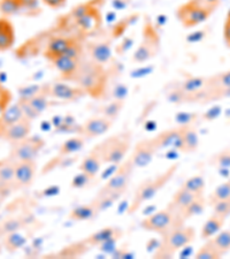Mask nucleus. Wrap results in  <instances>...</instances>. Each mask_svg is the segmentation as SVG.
I'll use <instances>...</instances> for the list:
<instances>
[{
    "label": "nucleus",
    "mask_w": 230,
    "mask_h": 259,
    "mask_svg": "<svg viewBox=\"0 0 230 259\" xmlns=\"http://www.w3.org/2000/svg\"><path fill=\"white\" fill-rule=\"evenodd\" d=\"M72 82L90 97L100 99L106 94L108 84V73L105 66L100 65L90 58L83 57L78 70Z\"/></svg>",
    "instance_id": "obj_1"
},
{
    "label": "nucleus",
    "mask_w": 230,
    "mask_h": 259,
    "mask_svg": "<svg viewBox=\"0 0 230 259\" xmlns=\"http://www.w3.org/2000/svg\"><path fill=\"white\" fill-rule=\"evenodd\" d=\"M178 170V164H174L166 168L164 172L154 175L152 178L144 180L140 186L137 187L135 194L132 196L131 203L128 207V213L132 214L140 210L142 205L150 202L159 194V191L168 185V182L174 178Z\"/></svg>",
    "instance_id": "obj_2"
},
{
    "label": "nucleus",
    "mask_w": 230,
    "mask_h": 259,
    "mask_svg": "<svg viewBox=\"0 0 230 259\" xmlns=\"http://www.w3.org/2000/svg\"><path fill=\"white\" fill-rule=\"evenodd\" d=\"M132 135L130 132L118 133L107 137L94 146V151L98 154L104 165L118 166L124 160L131 149Z\"/></svg>",
    "instance_id": "obj_3"
},
{
    "label": "nucleus",
    "mask_w": 230,
    "mask_h": 259,
    "mask_svg": "<svg viewBox=\"0 0 230 259\" xmlns=\"http://www.w3.org/2000/svg\"><path fill=\"white\" fill-rule=\"evenodd\" d=\"M196 239V229L186 224L171 228L161 236V242L154 253L156 258H173L179 250L189 245Z\"/></svg>",
    "instance_id": "obj_4"
},
{
    "label": "nucleus",
    "mask_w": 230,
    "mask_h": 259,
    "mask_svg": "<svg viewBox=\"0 0 230 259\" xmlns=\"http://www.w3.org/2000/svg\"><path fill=\"white\" fill-rule=\"evenodd\" d=\"M74 28L76 29L77 36L86 37L92 35L102 26V14L100 10L94 5V3L81 4L75 7L68 15Z\"/></svg>",
    "instance_id": "obj_5"
},
{
    "label": "nucleus",
    "mask_w": 230,
    "mask_h": 259,
    "mask_svg": "<svg viewBox=\"0 0 230 259\" xmlns=\"http://www.w3.org/2000/svg\"><path fill=\"white\" fill-rule=\"evenodd\" d=\"M182 224H186V221L181 218L178 212L175 211L170 205H167L162 210L150 214L142 220L141 227L146 232L156 233L162 236L171 228Z\"/></svg>",
    "instance_id": "obj_6"
},
{
    "label": "nucleus",
    "mask_w": 230,
    "mask_h": 259,
    "mask_svg": "<svg viewBox=\"0 0 230 259\" xmlns=\"http://www.w3.org/2000/svg\"><path fill=\"white\" fill-rule=\"evenodd\" d=\"M227 97H230V70L206 77L198 102L203 104L213 103Z\"/></svg>",
    "instance_id": "obj_7"
},
{
    "label": "nucleus",
    "mask_w": 230,
    "mask_h": 259,
    "mask_svg": "<svg viewBox=\"0 0 230 259\" xmlns=\"http://www.w3.org/2000/svg\"><path fill=\"white\" fill-rule=\"evenodd\" d=\"M135 169V166L132 165L131 160L128 157L127 159L118 165V168L115 169V172L107 180L105 185L100 188L98 195H122L128 189L129 185H130Z\"/></svg>",
    "instance_id": "obj_8"
},
{
    "label": "nucleus",
    "mask_w": 230,
    "mask_h": 259,
    "mask_svg": "<svg viewBox=\"0 0 230 259\" xmlns=\"http://www.w3.org/2000/svg\"><path fill=\"white\" fill-rule=\"evenodd\" d=\"M143 38L132 56V61L143 64L156 56L160 49V38L151 22L146 21L143 29Z\"/></svg>",
    "instance_id": "obj_9"
},
{
    "label": "nucleus",
    "mask_w": 230,
    "mask_h": 259,
    "mask_svg": "<svg viewBox=\"0 0 230 259\" xmlns=\"http://www.w3.org/2000/svg\"><path fill=\"white\" fill-rule=\"evenodd\" d=\"M214 11L205 7L199 4L197 0H189L178 7L176 12L177 19L186 28H194L205 22Z\"/></svg>",
    "instance_id": "obj_10"
},
{
    "label": "nucleus",
    "mask_w": 230,
    "mask_h": 259,
    "mask_svg": "<svg viewBox=\"0 0 230 259\" xmlns=\"http://www.w3.org/2000/svg\"><path fill=\"white\" fill-rule=\"evenodd\" d=\"M45 145L44 140L38 136H28L27 139L12 143L8 159L16 161H36Z\"/></svg>",
    "instance_id": "obj_11"
},
{
    "label": "nucleus",
    "mask_w": 230,
    "mask_h": 259,
    "mask_svg": "<svg viewBox=\"0 0 230 259\" xmlns=\"http://www.w3.org/2000/svg\"><path fill=\"white\" fill-rule=\"evenodd\" d=\"M83 54H84V47H83L81 40L68 53L57 58V59H54L51 62L56 67L58 72L61 74V77L64 80L72 82L75 74L78 70L79 65H81L83 57H84Z\"/></svg>",
    "instance_id": "obj_12"
},
{
    "label": "nucleus",
    "mask_w": 230,
    "mask_h": 259,
    "mask_svg": "<svg viewBox=\"0 0 230 259\" xmlns=\"http://www.w3.org/2000/svg\"><path fill=\"white\" fill-rule=\"evenodd\" d=\"M82 40V37L79 36H59L53 35L50 37L45 47L44 57L50 62L53 61L57 58H59L64 54L68 53L78 41Z\"/></svg>",
    "instance_id": "obj_13"
},
{
    "label": "nucleus",
    "mask_w": 230,
    "mask_h": 259,
    "mask_svg": "<svg viewBox=\"0 0 230 259\" xmlns=\"http://www.w3.org/2000/svg\"><path fill=\"white\" fill-rule=\"evenodd\" d=\"M44 91L49 98L66 100V102H76L86 96L81 88L66 84V83L45 84Z\"/></svg>",
    "instance_id": "obj_14"
},
{
    "label": "nucleus",
    "mask_w": 230,
    "mask_h": 259,
    "mask_svg": "<svg viewBox=\"0 0 230 259\" xmlns=\"http://www.w3.org/2000/svg\"><path fill=\"white\" fill-rule=\"evenodd\" d=\"M158 150L154 148L151 139L140 141L133 146L132 151L129 156L135 168H145L151 164Z\"/></svg>",
    "instance_id": "obj_15"
},
{
    "label": "nucleus",
    "mask_w": 230,
    "mask_h": 259,
    "mask_svg": "<svg viewBox=\"0 0 230 259\" xmlns=\"http://www.w3.org/2000/svg\"><path fill=\"white\" fill-rule=\"evenodd\" d=\"M113 124V121L105 118V116H94L89 120H86L84 123L79 127L78 135L84 137L85 140L97 139L103 136L110 131Z\"/></svg>",
    "instance_id": "obj_16"
},
{
    "label": "nucleus",
    "mask_w": 230,
    "mask_h": 259,
    "mask_svg": "<svg viewBox=\"0 0 230 259\" xmlns=\"http://www.w3.org/2000/svg\"><path fill=\"white\" fill-rule=\"evenodd\" d=\"M123 236L122 229L119 227H104L99 231L90 234L89 236L85 237V244L89 248H95V246H102L108 243H114L118 242L121 237Z\"/></svg>",
    "instance_id": "obj_17"
},
{
    "label": "nucleus",
    "mask_w": 230,
    "mask_h": 259,
    "mask_svg": "<svg viewBox=\"0 0 230 259\" xmlns=\"http://www.w3.org/2000/svg\"><path fill=\"white\" fill-rule=\"evenodd\" d=\"M36 172V161H16L14 164V177L12 187L16 189L28 187L35 179Z\"/></svg>",
    "instance_id": "obj_18"
},
{
    "label": "nucleus",
    "mask_w": 230,
    "mask_h": 259,
    "mask_svg": "<svg viewBox=\"0 0 230 259\" xmlns=\"http://www.w3.org/2000/svg\"><path fill=\"white\" fill-rule=\"evenodd\" d=\"M181 134L182 129L181 126L177 128L167 129L161 133H159L157 136L151 139L152 143L158 151L166 149H177L179 143H181Z\"/></svg>",
    "instance_id": "obj_19"
},
{
    "label": "nucleus",
    "mask_w": 230,
    "mask_h": 259,
    "mask_svg": "<svg viewBox=\"0 0 230 259\" xmlns=\"http://www.w3.org/2000/svg\"><path fill=\"white\" fill-rule=\"evenodd\" d=\"M31 133V120L28 118L21 119L18 122L10 126H6L4 129L3 139L10 142V143H15L21 140L27 139L28 136H30Z\"/></svg>",
    "instance_id": "obj_20"
},
{
    "label": "nucleus",
    "mask_w": 230,
    "mask_h": 259,
    "mask_svg": "<svg viewBox=\"0 0 230 259\" xmlns=\"http://www.w3.org/2000/svg\"><path fill=\"white\" fill-rule=\"evenodd\" d=\"M181 143H179L178 150L184 153L195 152L199 146V135L197 131L189 124L181 126Z\"/></svg>",
    "instance_id": "obj_21"
},
{
    "label": "nucleus",
    "mask_w": 230,
    "mask_h": 259,
    "mask_svg": "<svg viewBox=\"0 0 230 259\" xmlns=\"http://www.w3.org/2000/svg\"><path fill=\"white\" fill-rule=\"evenodd\" d=\"M200 196H204V195H197L181 186L179 187V189H177L176 193L174 194L173 198H171L168 205L173 207L175 211H177L179 214L184 208H187L191 203H194L196 199L199 198Z\"/></svg>",
    "instance_id": "obj_22"
},
{
    "label": "nucleus",
    "mask_w": 230,
    "mask_h": 259,
    "mask_svg": "<svg viewBox=\"0 0 230 259\" xmlns=\"http://www.w3.org/2000/svg\"><path fill=\"white\" fill-rule=\"evenodd\" d=\"M103 161L100 159V157L96 153L94 150H90V152L83 158L81 164L78 166L79 172L89 175L90 178L95 179L99 174L100 169H102Z\"/></svg>",
    "instance_id": "obj_23"
},
{
    "label": "nucleus",
    "mask_w": 230,
    "mask_h": 259,
    "mask_svg": "<svg viewBox=\"0 0 230 259\" xmlns=\"http://www.w3.org/2000/svg\"><path fill=\"white\" fill-rule=\"evenodd\" d=\"M87 53H89L90 59L100 65L105 66L112 58V49L110 44L105 43H92L87 47Z\"/></svg>",
    "instance_id": "obj_24"
},
{
    "label": "nucleus",
    "mask_w": 230,
    "mask_h": 259,
    "mask_svg": "<svg viewBox=\"0 0 230 259\" xmlns=\"http://www.w3.org/2000/svg\"><path fill=\"white\" fill-rule=\"evenodd\" d=\"M15 41V30L13 24L7 18H0V52L7 51Z\"/></svg>",
    "instance_id": "obj_25"
},
{
    "label": "nucleus",
    "mask_w": 230,
    "mask_h": 259,
    "mask_svg": "<svg viewBox=\"0 0 230 259\" xmlns=\"http://www.w3.org/2000/svg\"><path fill=\"white\" fill-rule=\"evenodd\" d=\"M225 220L227 219L212 213V215L203 225L202 231H200V237L205 241L212 239L213 236H215L223 228Z\"/></svg>",
    "instance_id": "obj_26"
},
{
    "label": "nucleus",
    "mask_w": 230,
    "mask_h": 259,
    "mask_svg": "<svg viewBox=\"0 0 230 259\" xmlns=\"http://www.w3.org/2000/svg\"><path fill=\"white\" fill-rule=\"evenodd\" d=\"M85 145V139L81 135L73 136L65 141L64 143L61 144L59 149V153H58V158H65L67 156H72L76 152H79L81 150L84 148Z\"/></svg>",
    "instance_id": "obj_27"
},
{
    "label": "nucleus",
    "mask_w": 230,
    "mask_h": 259,
    "mask_svg": "<svg viewBox=\"0 0 230 259\" xmlns=\"http://www.w3.org/2000/svg\"><path fill=\"white\" fill-rule=\"evenodd\" d=\"M98 210L96 205L92 202L82 204L75 208H73L69 213V219L75 221H87L94 219L96 215L98 214Z\"/></svg>",
    "instance_id": "obj_28"
},
{
    "label": "nucleus",
    "mask_w": 230,
    "mask_h": 259,
    "mask_svg": "<svg viewBox=\"0 0 230 259\" xmlns=\"http://www.w3.org/2000/svg\"><path fill=\"white\" fill-rule=\"evenodd\" d=\"M23 118H26L23 113V108L18 102L16 104H10V105L6 107V110L3 112L2 115H0V121H2L4 126L6 127L10 126V124L18 122V121Z\"/></svg>",
    "instance_id": "obj_29"
},
{
    "label": "nucleus",
    "mask_w": 230,
    "mask_h": 259,
    "mask_svg": "<svg viewBox=\"0 0 230 259\" xmlns=\"http://www.w3.org/2000/svg\"><path fill=\"white\" fill-rule=\"evenodd\" d=\"M210 240L212 241L213 245L215 246L217 252L221 254V257H223L224 254L230 251V228L225 229V231L221 229L215 236H213Z\"/></svg>",
    "instance_id": "obj_30"
},
{
    "label": "nucleus",
    "mask_w": 230,
    "mask_h": 259,
    "mask_svg": "<svg viewBox=\"0 0 230 259\" xmlns=\"http://www.w3.org/2000/svg\"><path fill=\"white\" fill-rule=\"evenodd\" d=\"M206 205H207V199L205 197V195L200 196L199 198L196 199L194 203H191L187 208H184V210L179 213V215H181V218L184 221H187L188 219H191L192 217L200 214V213L205 210Z\"/></svg>",
    "instance_id": "obj_31"
},
{
    "label": "nucleus",
    "mask_w": 230,
    "mask_h": 259,
    "mask_svg": "<svg viewBox=\"0 0 230 259\" xmlns=\"http://www.w3.org/2000/svg\"><path fill=\"white\" fill-rule=\"evenodd\" d=\"M23 10V0H0V13L4 18L18 14Z\"/></svg>",
    "instance_id": "obj_32"
},
{
    "label": "nucleus",
    "mask_w": 230,
    "mask_h": 259,
    "mask_svg": "<svg viewBox=\"0 0 230 259\" xmlns=\"http://www.w3.org/2000/svg\"><path fill=\"white\" fill-rule=\"evenodd\" d=\"M26 242H27L26 237L21 235V234H19L18 232H13V233L7 234L5 239H4L3 243L8 252H14L20 248H22V246L26 244Z\"/></svg>",
    "instance_id": "obj_33"
},
{
    "label": "nucleus",
    "mask_w": 230,
    "mask_h": 259,
    "mask_svg": "<svg viewBox=\"0 0 230 259\" xmlns=\"http://www.w3.org/2000/svg\"><path fill=\"white\" fill-rule=\"evenodd\" d=\"M183 188L192 191V193L197 195H205V188H206V182L202 175H195L187 179L182 185Z\"/></svg>",
    "instance_id": "obj_34"
},
{
    "label": "nucleus",
    "mask_w": 230,
    "mask_h": 259,
    "mask_svg": "<svg viewBox=\"0 0 230 259\" xmlns=\"http://www.w3.org/2000/svg\"><path fill=\"white\" fill-rule=\"evenodd\" d=\"M230 198V180L221 183L220 186H217L213 193L208 196L207 203H210V205L213 203L217 202V200H223Z\"/></svg>",
    "instance_id": "obj_35"
},
{
    "label": "nucleus",
    "mask_w": 230,
    "mask_h": 259,
    "mask_svg": "<svg viewBox=\"0 0 230 259\" xmlns=\"http://www.w3.org/2000/svg\"><path fill=\"white\" fill-rule=\"evenodd\" d=\"M208 162L216 168H230V148L223 149L215 153Z\"/></svg>",
    "instance_id": "obj_36"
},
{
    "label": "nucleus",
    "mask_w": 230,
    "mask_h": 259,
    "mask_svg": "<svg viewBox=\"0 0 230 259\" xmlns=\"http://www.w3.org/2000/svg\"><path fill=\"white\" fill-rule=\"evenodd\" d=\"M195 257L197 259H219L221 254L217 252L215 246L213 245L211 240H206L205 243L200 246V249L196 252Z\"/></svg>",
    "instance_id": "obj_37"
},
{
    "label": "nucleus",
    "mask_w": 230,
    "mask_h": 259,
    "mask_svg": "<svg viewBox=\"0 0 230 259\" xmlns=\"http://www.w3.org/2000/svg\"><path fill=\"white\" fill-rule=\"evenodd\" d=\"M123 106H124V103H123L122 99L114 100V102L107 104V105L103 108L102 114H103V116H105V118L110 119L111 121H114L116 118H118L119 114L121 113V111H122Z\"/></svg>",
    "instance_id": "obj_38"
},
{
    "label": "nucleus",
    "mask_w": 230,
    "mask_h": 259,
    "mask_svg": "<svg viewBox=\"0 0 230 259\" xmlns=\"http://www.w3.org/2000/svg\"><path fill=\"white\" fill-rule=\"evenodd\" d=\"M213 207V213L217 214L222 218L227 219L230 215V198L223 199V200H217V202L211 204Z\"/></svg>",
    "instance_id": "obj_39"
},
{
    "label": "nucleus",
    "mask_w": 230,
    "mask_h": 259,
    "mask_svg": "<svg viewBox=\"0 0 230 259\" xmlns=\"http://www.w3.org/2000/svg\"><path fill=\"white\" fill-rule=\"evenodd\" d=\"M91 180H94V179L90 178L89 175L79 172V174H77L76 177L73 179L72 187L73 188H84L87 186V183H89Z\"/></svg>",
    "instance_id": "obj_40"
},
{
    "label": "nucleus",
    "mask_w": 230,
    "mask_h": 259,
    "mask_svg": "<svg viewBox=\"0 0 230 259\" xmlns=\"http://www.w3.org/2000/svg\"><path fill=\"white\" fill-rule=\"evenodd\" d=\"M41 2L51 8H60L65 5L67 0H41Z\"/></svg>",
    "instance_id": "obj_41"
},
{
    "label": "nucleus",
    "mask_w": 230,
    "mask_h": 259,
    "mask_svg": "<svg viewBox=\"0 0 230 259\" xmlns=\"http://www.w3.org/2000/svg\"><path fill=\"white\" fill-rule=\"evenodd\" d=\"M197 2L199 4H202L205 7L211 8L212 11H215L220 4V0H197Z\"/></svg>",
    "instance_id": "obj_42"
},
{
    "label": "nucleus",
    "mask_w": 230,
    "mask_h": 259,
    "mask_svg": "<svg viewBox=\"0 0 230 259\" xmlns=\"http://www.w3.org/2000/svg\"><path fill=\"white\" fill-rule=\"evenodd\" d=\"M4 129H5V126H4L2 121H0V139H3V134H4Z\"/></svg>",
    "instance_id": "obj_43"
},
{
    "label": "nucleus",
    "mask_w": 230,
    "mask_h": 259,
    "mask_svg": "<svg viewBox=\"0 0 230 259\" xmlns=\"http://www.w3.org/2000/svg\"><path fill=\"white\" fill-rule=\"evenodd\" d=\"M225 19H230V10L228 11V13H227V16H225Z\"/></svg>",
    "instance_id": "obj_44"
},
{
    "label": "nucleus",
    "mask_w": 230,
    "mask_h": 259,
    "mask_svg": "<svg viewBox=\"0 0 230 259\" xmlns=\"http://www.w3.org/2000/svg\"><path fill=\"white\" fill-rule=\"evenodd\" d=\"M3 88H4V87L2 85V83H0V90H2V89H3Z\"/></svg>",
    "instance_id": "obj_45"
}]
</instances>
